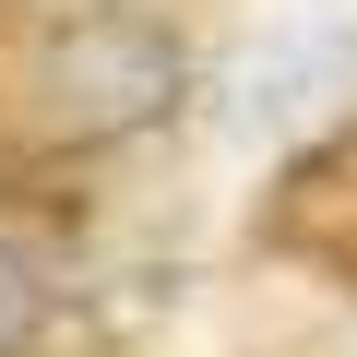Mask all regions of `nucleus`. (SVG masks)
Returning <instances> with one entry per match:
<instances>
[{"label":"nucleus","mask_w":357,"mask_h":357,"mask_svg":"<svg viewBox=\"0 0 357 357\" xmlns=\"http://www.w3.org/2000/svg\"><path fill=\"white\" fill-rule=\"evenodd\" d=\"M178 96H191V60H178L167 24L119 13H60L24 36V72H13V131L36 143H119V131H155Z\"/></svg>","instance_id":"f257e3e1"},{"label":"nucleus","mask_w":357,"mask_h":357,"mask_svg":"<svg viewBox=\"0 0 357 357\" xmlns=\"http://www.w3.org/2000/svg\"><path fill=\"white\" fill-rule=\"evenodd\" d=\"M262 227H274V250H286V262H310L321 286H345V298H357V119H345V131H321V143L274 178V215H262Z\"/></svg>","instance_id":"f03ea898"},{"label":"nucleus","mask_w":357,"mask_h":357,"mask_svg":"<svg viewBox=\"0 0 357 357\" xmlns=\"http://www.w3.org/2000/svg\"><path fill=\"white\" fill-rule=\"evenodd\" d=\"M36 333H48V274H36L13 238H0V357H24Z\"/></svg>","instance_id":"7ed1b4c3"}]
</instances>
